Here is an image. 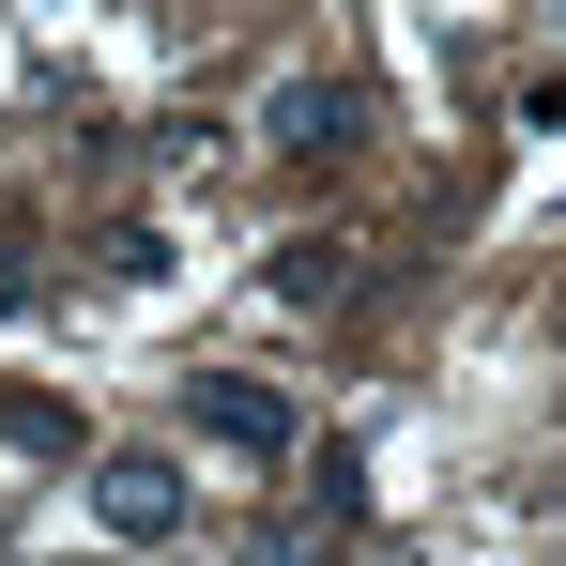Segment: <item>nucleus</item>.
<instances>
[{
	"mask_svg": "<svg viewBox=\"0 0 566 566\" xmlns=\"http://www.w3.org/2000/svg\"><path fill=\"white\" fill-rule=\"evenodd\" d=\"M185 413H199V444H230V460H291L306 444V413L276 382H245V368H185Z\"/></svg>",
	"mask_w": 566,
	"mask_h": 566,
	"instance_id": "obj_1",
	"label": "nucleus"
},
{
	"mask_svg": "<svg viewBox=\"0 0 566 566\" xmlns=\"http://www.w3.org/2000/svg\"><path fill=\"white\" fill-rule=\"evenodd\" d=\"M93 521H107V536H138V552L185 536V474L154 460V444H107V460H93Z\"/></svg>",
	"mask_w": 566,
	"mask_h": 566,
	"instance_id": "obj_2",
	"label": "nucleus"
},
{
	"mask_svg": "<svg viewBox=\"0 0 566 566\" xmlns=\"http://www.w3.org/2000/svg\"><path fill=\"white\" fill-rule=\"evenodd\" d=\"M261 138H276V154H353V138H368V93H353V77H276Z\"/></svg>",
	"mask_w": 566,
	"mask_h": 566,
	"instance_id": "obj_3",
	"label": "nucleus"
},
{
	"mask_svg": "<svg viewBox=\"0 0 566 566\" xmlns=\"http://www.w3.org/2000/svg\"><path fill=\"white\" fill-rule=\"evenodd\" d=\"M261 291H276V306H337V291H353V245H337V230H291L276 261H261Z\"/></svg>",
	"mask_w": 566,
	"mask_h": 566,
	"instance_id": "obj_4",
	"label": "nucleus"
},
{
	"mask_svg": "<svg viewBox=\"0 0 566 566\" xmlns=\"http://www.w3.org/2000/svg\"><path fill=\"white\" fill-rule=\"evenodd\" d=\"M0 444H15V460H77V413H62L46 382H15V398H0Z\"/></svg>",
	"mask_w": 566,
	"mask_h": 566,
	"instance_id": "obj_5",
	"label": "nucleus"
},
{
	"mask_svg": "<svg viewBox=\"0 0 566 566\" xmlns=\"http://www.w3.org/2000/svg\"><path fill=\"white\" fill-rule=\"evenodd\" d=\"M93 261H107V276H169V230H154V214H107Z\"/></svg>",
	"mask_w": 566,
	"mask_h": 566,
	"instance_id": "obj_6",
	"label": "nucleus"
},
{
	"mask_svg": "<svg viewBox=\"0 0 566 566\" xmlns=\"http://www.w3.org/2000/svg\"><path fill=\"white\" fill-rule=\"evenodd\" d=\"M245 566H337V521H322V505H291V521H276Z\"/></svg>",
	"mask_w": 566,
	"mask_h": 566,
	"instance_id": "obj_7",
	"label": "nucleus"
},
{
	"mask_svg": "<svg viewBox=\"0 0 566 566\" xmlns=\"http://www.w3.org/2000/svg\"><path fill=\"white\" fill-rule=\"evenodd\" d=\"M322 521H337V536L368 521V444H322Z\"/></svg>",
	"mask_w": 566,
	"mask_h": 566,
	"instance_id": "obj_8",
	"label": "nucleus"
},
{
	"mask_svg": "<svg viewBox=\"0 0 566 566\" xmlns=\"http://www.w3.org/2000/svg\"><path fill=\"white\" fill-rule=\"evenodd\" d=\"M0 306H31V261H0Z\"/></svg>",
	"mask_w": 566,
	"mask_h": 566,
	"instance_id": "obj_9",
	"label": "nucleus"
}]
</instances>
